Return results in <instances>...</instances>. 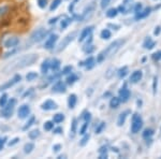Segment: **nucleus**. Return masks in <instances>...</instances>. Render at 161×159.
Listing matches in <instances>:
<instances>
[{
  "instance_id": "1",
  "label": "nucleus",
  "mask_w": 161,
  "mask_h": 159,
  "mask_svg": "<svg viewBox=\"0 0 161 159\" xmlns=\"http://www.w3.org/2000/svg\"><path fill=\"white\" fill-rule=\"evenodd\" d=\"M37 59H38V56L36 55V54H28V55L19 57V58L14 59L13 61L10 62L9 65H7V66L2 69V72L6 74L11 73V72H14V71H16V70L31 66V65H33L37 61Z\"/></svg>"
},
{
  "instance_id": "2",
  "label": "nucleus",
  "mask_w": 161,
  "mask_h": 159,
  "mask_svg": "<svg viewBox=\"0 0 161 159\" xmlns=\"http://www.w3.org/2000/svg\"><path fill=\"white\" fill-rule=\"evenodd\" d=\"M125 42H126V40H116V41H114V42L111 43L110 45H108V48L104 49V51H102L99 55H98L97 61L101 62V61L104 60V59L108 58V57L113 56L114 54H115L116 52H117L118 49L123 46V44Z\"/></svg>"
},
{
  "instance_id": "3",
  "label": "nucleus",
  "mask_w": 161,
  "mask_h": 159,
  "mask_svg": "<svg viewBox=\"0 0 161 159\" xmlns=\"http://www.w3.org/2000/svg\"><path fill=\"white\" fill-rule=\"evenodd\" d=\"M47 35H48V30L44 29V28H39L36 31H33L32 35L30 36V41L31 42H40Z\"/></svg>"
},
{
  "instance_id": "4",
  "label": "nucleus",
  "mask_w": 161,
  "mask_h": 159,
  "mask_svg": "<svg viewBox=\"0 0 161 159\" xmlns=\"http://www.w3.org/2000/svg\"><path fill=\"white\" fill-rule=\"evenodd\" d=\"M142 127H143V121H142L141 116L137 115V114H134L133 117H132L131 131L133 132V133H137V132L142 129Z\"/></svg>"
},
{
  "instance_id": "5",
  "label": "nucleus",
  "mask_w": 161,
  "mask_h": 159,
  "mask_svg": "<svg viewBox=\"0 0 161 159\" xmlns=\"http://www.w3.org/2000/svg\"><path fill=\"white\" fill-rule=\"evenodd\" d=\"M15 104H16V100L15 99H11V100L8 102V104L6 106L3 108V110H2L1 112V114H2V116L3 117H10L12 115V113H13V110H14V106H15Z\"/></svg>"
},
{
  "instance_id": "6",
  "label": "nucleus",
  "mask_w": 161,
  "mask_h": 159,
  "mask_svg": "<svg viewBox=\"0 0 161 159\" xmlns=\"http://www.w3.org/2000/svg\"><path fill=\"white\" fill-rule=\"evenodd\" d=\"M75 35H76V32H72V33H70V35H68L67 37H64V40L61 41L60 44L58 45V48H57V52H60L62 51L64 48H66L67 45L70 43V42H72L73 41V39L75 38Z\"/></svg>"
},
{
  "instance_id": "7",
  "label": "nucleus",
  "mask_w": 161,
  "mask_h": 159,
  "mask_svg": "<svg viewBox=\"0 0 161 159\" xmlns=\"http://www.w3.org/2000/svg\"><path fill=\"white\" fill-rule=\"evenodd\" d=\"M20 81V75L16 74L13 79H11L10 81H8L7 83H4V84H2L1 86H0V92H2V90H6L8 89V88L12 87L13 85H15L16 83H19Z\"/></svg>"
},
{
  "instance_id": "8",
  "label": "nucleus",
  "mask_w": 161,
  "mask_h": 159,
  "mask_svg": "<svg viewBox=\"0 0 161 159\" xmlns=\"http://www.w3.org/2000/svg\"><path fill=\"white\" fill-rule=\"evenodd\" d=\"M19 40L17 37H11L9 39H7L6 41H4V46L8 48H15V46L19 44Z\"/></svg>"
},
{
  "instance_id": "9",
  "label": "nucleus",
  "mask_w": 161,
  "mask_h": 159,
  "mask_svg": "<svg viewBox=\"0 0 161 159\" xmlns=\"http://www.w3.org/2000/svg\"><path fill=\"white\" fill-rule=\"evenodd\" d=\"M29 113H30V108L28 105H26V104H24V105L20 106L19 110V118H26V117L29 115Z\"/></svg>"
},
{
  "instance_id": "10",
  "label": "nucleus",
  "mask_w": 161,
  "mask_h": 159,
  "mask_svg": "<svg viewBox=\"0 0 161 159\" xmlns=\"http://www.w3.org/2000/svg\"><path fill=\"white\" fill-rule=\"evenodd\" d=\"M93 9H95V4H93V2L90 6H88L86 9H85V11L84 13H83V16L80 17V20H87V19H89L90 16H92V14L93 13Z\"/></svg>"
},
{
  "instance_id": "11",
  "label": "nucleus",
  "mask_w": 161,
  "mask_h": 159,
  "mask_svg": "<svg viewBox=\"0 0 161 159\" xmlns=\"http://www.w3.org/2000/svg\"><path fill=\"white\" fill-rule=\"evenodd\" d=\"M57 40H58V36H57V35L51 36V37L47 39V41L45 42V44H44V48H47V49L52 48L54 45H55V43H56V41H57Z\"/></svg>"
},
{
  "instance_id": "12",
  "label": "nucleus",
  "mask_w": 161,
  "mask_h": 159,
  "mask_svg": "<svg viewBox=\"0 0 161 159\" xmlns=\"http://www.w3.org/2000/svg\"><path fill=\"white\" fill-rule=\"evenodd\" d=\"M129 97H130V92H129L128 88L124 87V88H121V89L119 90V98H120V100L123 101V102L128 101Z\"/></svg>"
},
{
  "instance_id": "13",
  "label": "nucleus",
  "mask_w": 161,
  "mask_h": 159,
  "mask_svg": "<svg viewBox=\"0 0 161 159\" xmlns=\"http://www.w3.org/2000/svg\"><path fill=\"white\" fill-rule=\"evenodd\" d=\"M41 108H42L43 110H45V111H50V110H54V109H56L57 104L54 102V101L47 100V101H45L42 105H41Z\"/></svg>"
},
{
  "instance_id": "14",
  "label": "nucleus",
  "mask_w": 161,
  "mask_h": 159,
  "mask_svg": "<svg viewBox=\"0 0 161 159\" xmlns=\"http://www.w3.org/2000/svg\"><path fill=\"white\" fill-rule=\"evenodd\" d=\"M142 77H143L142 71H140V70H136V71H134L133 73L131 74V77H130V82H131V83H137L139 81H141Z\"/></svg>"
},
{
  "instance_id": "15",
  "label": "nucleus",
  "mask_w": 161,
  "mask_h": 159,
  "mask_svg": "<svg viewBox=\"0 0 161 159\" xmlns=\"http://www.w3.org/2000/svg\"><path fill=\"white\" fill-rule=\"evenodd\" d=\"M92 29H93L92 26V27H86V28H85V29L82 31V33H80V38H79L80 42H82V41H84L86 38H88V36L92 33Z\"/></svg>"
},
{
  "instance_id": "16",
  "label": "nucleus",
  "mask_w": 161,
  "mask_h": 159,
  "mask_svg": "<svg viewBox=\"0 0 161 159\" xmlns=\"http://www.w3.org/2000/svg\"><path fill=\"white\" fill-rule=\"evenodd\" d=\"M53 92L54 93H64L66 92V86L62 82H57L53 86Z\"/></svg>"
},
{
  "instance_id": "17",
  "label": "nucleus",
  "mask_w": 161,
  "mask_h": 159,
  "mask_svg": "<svg viewBox=\"0 0 161 159\" xmlns=\"http://www.w3.org/2000/svg\"><path fill=\"white\" fill-rule=\"evenodd\" d=\"M129 114V111H126L124 112V113H121L120 115H119L118 119H117V125L118 126H123V125L125 124V121H126L127 118V115Z\"/></svg>"
},
{
  "instance_id": "18",
  "label": "nucleus",
  "mask_w": 161,
  "mask_h": 159,
  "mask_svg": "<svg viewBox=\"0 0 161 159\" xmlns=\"http://www.w3.org/2000/svg\"><path fill=\"white\" fill-rule=\"evenodd\" d=\"M149 13H150V8H146V9H144V11H140L139 13H136V20L144 19V17H146Z\"/></svg>"
},
{
  "instance_id": "19",
  "label": "nucleus",
  "mask_w": 161,
  "mask_h": 159,
  "mask_svg": "<svg viewBox=\"0 0 161 159\" xmlns=\"http://www.w3.org/2000/svg\"><path fill=\"white\" fill-rule=\"evenodd\" d=\"M156 45V42H154V41L152 40L149 37L145 40V42H144V44H143V46H144L145 48H147V49H150V48H153L154 46Z\"/></svg>"
},
{
  "instance_id": "20",
  "label": "nucleus",
  "mask_w": 161,
  "mask_h": 159,
  "mask_svg": "<svg viewBox=\"0 0 161 159\" xmlns=\"http://www.w3.org/2000/svg\"><path fill=\"white\" fill-rule=\"evenodd\" d=\"M119 103H120V99L116 98V97H113L111 99V101H110V106L112 109H116V108H118Z\"/></svg>"
},
{
  "instance_id": "21",
  "label": "nucleus",
  "mask_w": 161,
  "mask_h": 159,
  "mask_svg": "<svg viewBox=\"0 0 161 159\" xmlns=\"http://www.w3.org/2000/svg\"><path fill=\"white\" fill-rule=\"evenodd\" d=\"M80 66H86L87 69H90V68L93 66V58H92V57H89V58H87L85 61L80 62Z\"/></svg>"
},
{
  "instance_id": "22",
  "label": "nucleus",
  "mask_w": 161,
  "mask_h": 159,
  "mask_svg": "<svg viewBox=\"0 0 161 159\" xmlns=\"http://www.w3.org/2000/svg\"><path fill=\"white\" fill-rule=\"evenodd\" d=\"M76 96L75 95H71L69 97V100H68V103H69V108L70 109H73L75 106V104H76Z\"/></svg>"
},
{
  "instance_id": "23",
  "label": "nucleus",
  "mask_w": 161,
  "mask_h": 159,
  "mask_svg": "<svg viewBox=\"0 0 161 159\" xmlns=\"http://www.w3.org/2000/svg\"><path fill=\"white\" fill-rule=\"evenodd\" d=\"M50 66H51L50 61H48V60H44L43 64H42V66H41V71H42V73L45 74L46 72L48 71V68H50Z\"/></svg>"
},
{
  "instance_id": "24",
  "label": "nucleus",
  "mask_w": 161,
  "mask_h": 159,
  "mask_svg": "<svg viewBox=\"0 0 161 159\" xmlns=\"http://www.w3.org/2000/svg\"><path fill=\"white\" fill-rule=\"evenodd\" d=\"M33 148H35V145H33L32 143H27V144H25V146H24V153L30 154L32 152Z\"/></svg>"
},
{
  "instance_id": "25",
  "label": "nucleus",
  "mask_w": 161,
  "mask_h": 159,
  "mask_svg": "<svg viewBox=\"0 0 161 159\" xmlns=\"http://www.w3.org/2000/svg\"><path fill=\"white\" fill-rule=\"evenodd\" d=\"M50 67L54 70V71H57V70L59 69V67H60V61H59L58 59H54V60L52 61Z\"/></svg>"
},
{
  "instance_id": "26",
  "label": "nucleus",
  "mask_w": 161,
  "mask_h": 159,
  "mask_svg": "<svg viewBox=\"0 0 161 159\" xmlns=\"http://www.w3.org/2000/svg\"><path fill=\"white\" fill-rule=\"evenodd\" d=\"M117 13H118V10L117 9H110L108 12H106V16L108 17H111V19H113V17H115L116 15H117Z\"/></svg>"
},
{
  "instance_id": "27",
  "label": "nucleus",
  "mask_w": 161,
  "mask_h": 159,
  "mask_svg": "<svg viewBox=\"0 0 161 159\" xmlns=\"http://www.w3.org/2000/svg\"><path fill=\"white\" fill-rule=\"evenodd\" d=\"M101 38L104 39V40H106V39H110L111 38V31L108 29H104L101 31Z\"/></svg>"
},
{
  "instance_id": "28",
  "label": "nucleus",
  "mask_w": 161,
  "mask_h": 159,
  "mask_svg": "<svg viewBox=\"0 0 161 159\" xmlns=\"http://www.w3.org/2000/svg\"><path fill=\"white\" fill-rule=\"evenodd\" d=\"M127 73H128V68H127V67H123L121 69H119L118 77H125L127 75Z\"/></svg>"
},
{
  "instance_id": "29",
  "label": "nucleus",
  "mask_w": 161,
  "mask_h": 159,
  "mask_svg": "<svg viewBox=\"0 0 161 159\" xmlns=\"http://www.w3.org/2000/svg\"><path fill=\"white\" fill-rule=\"evenodd\" d=\"M64 119V114H60V113H58V114H56V115H54V118H53V121L55 122H61Z\"/></svg>"
},
{
  "instance_id": "30",
  "label": "nucleus",
  "mask_w": 161,
  "mask_h": 159,
  "mask_svg": "<svg viewBox=\"0 0 161 159\" xmlns=\"http://www.w3.org/2000/svg\"><path fill=\"white\" fill-rule=\"evenodd\" d=\"M28 135H29L30 139L35 140V139H37L39 135H40V131H39V130H32V131L29 132V134Z\"/></svg>"
},
{
  "instance_id": "31",
  "label": "nucleus",
  "mask_w": 161,
  "mask_h": 159,
  "mask_svg": "<svg viewBox=\"0 0 161 159\" xmlns=\"http://www.w3.org/2000/svg\"><path fill=\"white\" fill-rule=\"evenodd\" d=\"M35 121H36L35 116H31V117H30V119H29V121H28V122H27V124H26V125H25V126H24V127H23V129H24V130H27L28 128H29V127H30V126H32V125H33V122H35Z\"/></svg>"
},
{
  "instance_id": "32",
  "label": "nucleus",
  "mask_w": 161,
  "mask_h": 159,
  "mask_svg": "<svg viewBox=\"0 0 161 159\" xmlns=\"http://www.w3.org/2000/svg\"><path fill=\"white\" fill-rule=\"evenodd\" d=\"M75 81H77V77L75 74H71L67 77V83H68V84H73Z\"/></svg>"
},
{
  "instance_id": "33",
  "label": "nucleus",
  "mask_w": 161,
  "mask_h": 159,
  "mask_svg": "<svg viewBox=\"0 0 161 159\" xmlns=\"http://www.w3.org/2000/svg\"><path fill=\"white\" fill-rule=\"evenodd\" d=\"M153 134H154V130H153V129H146L144 132H143V137H144L145 139H147V138H150Z\"/></svg>"
},
{
  "instance_id": "34",
  "label": "nucleus",
  "mask_w": 161,
  "mask_h": 159,
  "mask_svg": "<svg viewBox=\"0 0 161 159\" xmlns=\"http://www.w3.org/2000/svg\"><path fill=\"white\" fill-rule=\"evenodd\" d=\"M59 4H60V0H54L53 3H52L50 7V10L51 11H54V10H56L57 8L59 7Z\"/></svg>"
},
{
  "instance_id": "35",
  "label": "nucleus",
  "mask_w": 161,
  "mask_h": 159,
  "mask_svg": "<svg viewBox=\"0 0 161 159\" xmlns=\"http://www.w3.org/2000/svg\"><path fill=\"white\" fill-rule=\"evenodd\" d=\"M38 74L36 73V72H29L27 75H26V79H27V81H32L35 79H37Z\"/></svg>"
},
{
  "instance_id": "36",
  "label": "nucleus",
  "mask_w": 161,
  "mask_h": 159,
  "mask_svg": "<svg viewBox=\"0 0 161 159\" xmlns=\"http://www.w3.org/2000/svg\"><path fill=\"white\" fill-rule=\"evenodd\" d=\"M7 99H8V96L6 94H3V95L0 97V106H4L7 103Z\"/></svg>"
},
{
  "instance_id": "37",
  "label": "nucleus",
  "mask_w": 161,
  "mask_h": 159,
  "mask_svg": "<svg viewBox=\"0 0 161 159\" xmlns=\"http://www.w3.org/2000/svg\"><path fill=\"white\" fill-rule=\"evenodd\" d=\"M54 127V122H46L44 124V129L45 130H52Z\"/></svg>"
},
{
  "instance_id": "38",
  "label": "nucleus",
  "mask_w": 161,
  "mask_h": 159,
  "mask_svg": "<svg viewBox=\"0 0 161 159\" xmlns=\"http://www.w3.org/2000/svg\"><path fill=\"white\" fill-rule=\"evenodd\" d=\"M157 86H158V79H157V77H155L154 84H153V92H154V95H156V93H157Z\"/></svg>"
},
{
  "instance_id": "39",
  "label": "nucleus",
  "mask_w": 161,
  "mask_h": 159,
  "mask_svg": "<svg viewBox=\"0 0 161 159\" xmlns=\"http://www.w3.org/2000/svg\"><path fill=\"white\" fill-rule=\"evenodd\" d=\"M153 59L154 60H160L161 59V51H158L153 54Z\"/></svg>"
},
{
  "instance_id": "40",
  "label": "nucleus",
  "mask_w": 161,
  "mask_h": 159,
  "mask_svg": "<svg viewBox=\"0 0 161 159\" xmlns=\"http://www.w3.org/2000/svg\"><path fill=\"white\" fill-rule=\"evenodd\" d=\"M89 134H86V135H84V138H83L82 140H80V144L82 145V146H84L85 144H86V143L88 142V140H89Z\"/></svg>"
},
{
  "instance_id": "41",
  "label": "nucleus",
  "mask_w": 161,
  "mask_h": 159,
  "mask_svg": "<svg viewBox=\"0 0 161 159\" xmlns=\"http://www.w3.org/2000/svg\"><path fill=\"white\" fill-rule=\"evenodd\" d=\"M104 127H105V124H104V122H101L99 126L97 127V129H96V133H101V131H102Z\"/></svg>"
},
{
  "instance_id": "42",
  "label": "nucleus",
  "mask_w": 161,
  "mask_h": 159,
  "mask_svg": "<svg viewBox=\"0 0 161 159\" xmlns=\"http://www.w3.org/2000/svg\"><path fill=\"white\" fill-rule=\"evenodd\" d=\"M110 2H111V0H101V8L105 9V8L110 4Z\"/></svg>"
},
{
  "instance_id": "43",
  "label": "nucleus",
  "mask_w": 161,
  "mask_h": 159,
  "mask_svg": "<svg viewBox=\"0 0 161 159\" xmlns=\"http://www.w3.org/2000/svg\"><path fill=\"white\" fill-rule=\"evenodd\" d=\"M46 3H47V0H38V4L40 8H45L46 7Z\"/></svg>"
},
{
  "instance_id": "44",
  "label": "nucleus",
  "mask_w": 161,
  "mask_h": 159,
  "mask_svg": "<svg viewBox=\"0 0 161 159\" xmlns=\"http://www.w3.org/2000/svg\"><path fill=\"white\" fill-rule=\"evenodd\" d=\"M87 127H88V122H86L84 124V126L82 127V129H80V134H85V132H86V130H87Z\"/></svg>"
},
{
  "instance_id": "45",
  "label": "nucleus",
  "mask_w": 161,
  "mask_h": 159,
  "mask_svg": "<svg viewBox=\"0 0 161 159\" xmlns=\"http://www.w3.org/2000/svg\"><path fill=\"white\" fill-rule=\"evenodd\" d=\"M71 71H72V67H70V66L69 67H66L64 70H62V74H68Z\"/></svg>"
},
{
  "instance_id": "46",
  "label": "nucleus",
  "mask_w": 161,
  "mask_h": 159,
  "mask_svg": "<svg viewBox=\"0 0 161 159\" xmlns=\"http://www.w3.org/2000/svg\"><path fill=\"white\" fill-rule=\"evenodd\" d=\"M76 126H77V121L76 119H73V122H72V132L76 131Z\"/></svg>"
},
{
  "instance_id": "47",
  "label": "nucleus",
  "mask_w": 161,
  "mask_h": 159,
  "mask_svg": "<svg viewBox=\"0 0 161 159\" xmlns=\"http://www.w3.org/2000/svg\"><path fill=\"white\" fill-rule=\"evenodd\" d=\"M69 23H70V20H62V22H61V28H66L67 26L69 25Z\"/></svg>"
},
{
  "instance_id": "48",
  "label": "nucleus",
  "mask_w": 161,
  "mask_h": 159,
  "mask_svg": "<svg viewBox=\"0 0 161 159\" xmlns=\"http://www.w3.org/2000/svg\"><path fill=\"white\" fill-rule=\"evenodd\" d=\"M19 138H15V139H13L12 141H10V142H9V145H10V146H12V145L16 144V143L19 142Z\"/></svg>"
},
{
  "instance_id": "49",
  "label": "nucleus",
  "mask_w": 161,
  "mask_h": 159,
  "mask_svg": "<svg viewBox=\"0 0 161 159\" xmlns=\"http://www.w3.org/2000/svg\"><path fill=\"white\" fill-rule=\"evenodd\" d=\"M8 12V7H3L0 9V15H3Z\"/></svg>"
},
{
  "instance_id": "50",
  "label": "nucleus",
  "mask_w": 161,
  "mask_h": 159,
  "mask_svg": "<svg viewBox=\"0 0 161 159\" xmlns=\"http://www.w3.org/2000/svg\"><path fill=\"white\" fill-rule=\"evenodd\" d=\"M142 10V4L141 3H137L136 6V13H139Z\"/></svg>"
},
{
  "instance_id": "51",
  "label": "nucleus",
  "mask_w": 161,
  "mask_h": 159,
  "mask_svg": "<svg viewBox=\"0 0 161 159\" xmlns=\"http://www.w3.org/2000/svg\"><path fill=\"white\" fill-rule=\"evenodd\" d=\"M61 148V146L59 144H57V145H54L53 146V150H54V152H59V150Z\"/></svg>"
},
{
  "instance_id": "52",
  "label": "nucleus",
  "mask_w": 161,
  "mask_h": 159,
  "mask_svg": "<svg viewBox=\"0 0 161 159\" xmlns=\"http://www.w3.org/2000/svg\"><path fill=\"white\" fill-rule=\"evenodd\" d=\"M88 46H89V48H84V51H85V52H87V53H90V52H92V51H93V48H92V45H88Z\"/></svg>"
},
{
  "instance_id": "53",
  "label": "nucleus",
  "mask_w": 161,
  "mask_h": 159,
  "mask_svg": "<svg viewBox=\"0 0 161 159\" xmlns=\"http://www.w3.org/2000/svg\"><path fill=\"white\" fill-rule=\"evenodd\" d=\"M6 140H7V138H3V139H0V150H1L2 146H3L4 142H6Z\"/></svg>"
},
{
  "instance_id": "54",
  "label": "nucleus",
  "mask_w": 161,
  "mask_h": 159,
  "mask_svg": "<svg viewBox=\"0 0 161 159\" xmlns=\"http://www.w3.org/2000/svg\"><path fill=\"white\" fill-rule=\"evenodd\" d=\"M85 121H86V122H89L90 121V117H92V116H90V113H86V114H85Z\"/></svg>"
},
{
  "instance_id": "55",
  "label": "nucleus",
  "mask_w": 161,
  "mask_h": 159,
  "mask_svg": "<svg viewBox=\"0 0 161 159\" xmlns=\"http://www.w3.org/2000/svg\"><path fill=\"white\" fill-rule=\"evenodd\" d=\"M160 31H161V28H160V27H156V29H155V31H154V33H155L156 36H157V35H159V33H160Z\"/></svg>"
},
{
  "instance_id": "56",
  "label": "nucleus",
  "mask_w": 161,
  "mask_h": 159,
  "mask_svg": "<svg viewBox=\"0 0 161 159\" xmlns=\"http://www.w3.org/2000/svg\"><path fill=\"white\" fill-rule=\"evenodd\" d=\"M61 131H62V129L60 128V127H58V128H56L55 130H54V132H55V133H57V134L60 133Z\"/></svg>"
},
{
  "instance_id": "57",
  "label": "nucleus",
  "mask_w": 161,
  "mask_h": 159,
  "mask_svg": "<svg viewBox=\"0 0 161 159\" xmlns=\"http://www.w3.org/2000/svg\"><path fill=\"white\" fill-rule=\"evenodd\" d=\"M99 153H100V154H104V153H106V148H105V147H101V148H100V150H99Z\"/></svg>"
},
{
  "instance_id": "58",
  "label": "nucleus",
  "mask_w": 161,
  "mask_h": 159,
  "mask_svg": "<svg viewBox=\"0 0 161 159\" xmlns=\"http://www.w3.org/2000/svg\"><path fill=\"white\" fill-rule=\"evenodd\" d=\"M106 157H108L106 153H104V154H100V159H104V158H106Z\"/></svg>"
},
{
  "instance_id": "59",
  "label": "nucleus",
  "mask_w": 161,
  "mask_h": 159,
  "mask_svg": "<svg viewBox=\"0 0 161 159\" xmlns=\"http://www.w3.org/2000/svg\"><path fill=\"white\" fill-rule=\"evenodd\" d=\"M58 20V17H55V19H52L50 20V24H53V23H56V20Z\"/></svg>"
},
{
  "instance_id": "60",
  "label": "nucleus",
  "mask_w": 161,
  "mask_h": 159,
  "mask_svg": "<svg viewBox=\"0 0 161 159\" xmlns=\"http://www.w3.org/2000/svg\"><path fill=\"white\" fill-rule=\"evenodd\" d=\"M30 93H32V88L29 90V92H27V93H25V95H24V97H26V96H28V95H30Z\"/></svg>"
}]
</instances>
